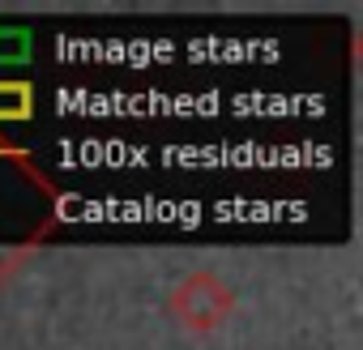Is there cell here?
Instances as JSON below:
<instances>
[{
	"label": "cell",
	"mask_w": 363,
	"mask_h": 350,
	"mask_svg": "<svg viewBox=\"0 0 363 350\" xmlns=\"http://www.w3.org/2000/svg\"><path fill=\"white\" fill-rule=\"evenodd\" d=\"M60 193L43 166L0 132V282H9L22 261L56 231Z\"/></svg>",
	"instance_id": "1"
},
{
	"label": "cell",
	"mask_w": 363,
	"mask_h": 350,
	"mask_svg": "<svg viewBox=\"0 0 363 350\" xmlns=\"http://www.w3.org/2000/svg\"><path fill=\"white\" fill-rule=\"evenodd\" d=\"M167 307H171V316L184 324L189 333H214V329H223L231 320L235 290L218 273H206L201 269V273H184V278L171 286Z\"/></svg>",
	"instance_id": "2"
},
{
	"label": "cell",
	"mask_w": 363,
	"mask_h": 350,
	"mask_svg": "<svg viewBox=\"0 0 363 350\" xmlns=\"http://www.w3.org/2000/svg\"><path fill=\"white\" fill-rule=\"evenodd\" d=\"M30 115H35V90L26 81H0V124L30 120Z\"/></svg>",
	"instance_id": "3"
}]
</instances>
